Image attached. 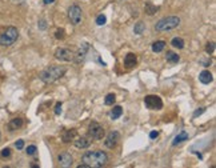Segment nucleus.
Masks as SVG:
<instances>
[{
	"instance_id": "1",
	"label": "nucleus",
	"mask_w": 216,
	"mask_h": 168,
	"mask_svg": "<svg viewBox=\"0 0 216 168\" xmlns=\"http://www.w3.org/2000/svg\"><path fill=\"white\" fill-rule=\"evenodd\" d=\"M82 161L84 163L85 166L88 168H100V167H104L108 161V156L106 152L103 151H88L83 155L82 157Z\"/></svg>"
},
{
	"instance_id": "2",
	"label": "nucleus",
	"mask_w": 216,
	"mask_h": 168,
	"mask_svg": "<svg viewBox=\"0 0 216 168\" xmlns=\"http://www.w3.org/2000/svg\"><path fill=\"white\" fill-rule=\"evenodd\" d=\"M65 71H67L65 67H61V65H49V67H47L44 71L40 72V80L46 84H51L63 77Z\"/></svg>"
},
{
	"instance_id": "3",
	"label": "nucleus",
	"mask_w": 216,
	"mask_h": 168,
	"mask_svg": "<svg viewBox=\"0 0 216 168\" xmlns=\"http://www.w3.org/2000/svg\"><path fill=\"white\" fill-rule=\"evenodd\" d=\"M179 24H180L179 16H167L157 21L155 24V29L157 32H167V31L175 29L176 27H179Z\"/></svg>"
},
{
	"instance_id": "4",
	"label": "nucleus",
	"mask_w": 216,
	"mask_h": 168,
	"mask_svg": "<svg viewBox=\"0 0 216 168\" xmlns=\"http://www.w3.org/2000/svg\"><path fill=\"white\" fill-rule=\"evenodd\" d=\"M19 38V31L15 27H8L4 32L0 33V46L10 47Z\"/></svg>"
},
{
	"instance_id": "5",
	"label": "nucleus",
	"mask_w": 216,
	"mask_h": 168,
	"mask_svg": "<svg viewBox=\"0 0 216 168\" xmlns=\"http://www.w3.org/2000/svg\"><path fill=\"white\" fill-rule=\"evenodd\" d=\"M88 135H89V138L93 139V140H101L106 135V131L99 123L91 122L88 126Z\"/></svg>"
},
{
	"instance_id": "6",
	"label": "nucleus",
	"mask_w": 216,
	"mask_h": 168,
	"mask_svg": "<svg viewBox=\"0 0 216 168\" xmlns=\"http://www.w3.org/2000/svg\"><path fill=\"white\" fill-rule=\"evenodd\" d=\"M144 104L148 109H152V111H159V109L163 108V101L159 96L156 95H148L144 98Z\"/></svg>"
},
{
	"instance_id": "7",
	"label": "nucleus",
	"mask_w": 216,
	"mask_h": 168,
	"mask_svg": "<svg viewBox=\"0 0 216 168\" xmlns=\"http://www.w3.org/2000/svg\"><path fill=\"white\" fill-rule=\"evenodd\" d=\"M55 57L60 61H74L75 60V52L68 50V48H57L55 51Z\"/></svg>"
},
{
	"instance_id": "8",
	"label": "nucleus",
	"mask_w": 216,
	"mask_h": 168,
	"mask_svg": "<svg viewBox=\"0 0 216 168\" xmlns=\"http://www.w3.org/2000/svg\"><path fill=\"white\" fill-rule=\"evenodd\" d=\"M82 16H83V12H82V8L79 6H71L70 10H68V19L71 20V23L74 25H78L80 24L82 21Z\"/></svg>"
},
{
	"instance_id": "9",
	"label": "nucleus",
	"mask_w": 216,
	"mask_h": 168,
	"mask_svg": "<svg viewBox=\"0 0 216 168\" xmlns=\"http://www.w3.org/2000/svg\"><path fill=\"white\" fill-rule=\"evenodd\" d=\"M57 161H59V166L63 168L72 167V164H74V159H72L71 153H68V152H61L57 156Z\"/></svg>"
},
{
	"instance_id": "10",
	"label": "nucleus",
	"mask_w": 216,
	"mask_h": 168,
	"mask_svg": "<svg viewBox=\"0 0 216 168\" xmlns=\"http://www.w3.org/2000/svg\"><path fill=\"white\" fill-rule=\"evenodd\" d=\"M120 139V135L118 131H112L108 134V136L106 138V141H104V145L107 148H114L116 147V144H118V141Z\"/></svg>"
},
{
	"instance_id": "11",
	"label": "nucleus",
	"mask_w": 216,
	"mask_h": 168,
	"mask_svg": "<svg viewBox=\"0 0 216 168\" xmlns=\"http://www.w3.org/2000/svg\"><path fill=\"white\" fill-rule=\"evenodd\" d=\"M88 48H89L88 44H87V43H83L82 46H80V50H79L78 54L75 52V60H74V61H76V63H80V61L84 59V56H85V54H87Z\"/></svg>"
},
{
	"instance_id": "12",
	"label": "nucleus",
	"mask_w": 216,
	"mask_h": 168,
	"mask_svg": "<svg viewBox=\"0 0 216 168\" xmlns=\"http://www.w3.org/2000/svg\"><path fill=\"white\" fill-rule=\"evenodd\" d=\"M136 63H137V57H136V55H135V54L129 52V54L125 55V57H124V65H125V67L132 68V67L136 65Z\"/></svg>"
},
{
	"instance_id": "13",
	"label": "nucleus",
	"mask_w": 216,
	"mask_h": 168,
	"mask_svg": "<svg viewBox=\"0 0 216 168\" xmlns=\"http://www.w3.org/2000/svg\"><path fill=\"white\" fill-rule=\"evenodd\" d=\"M199 80L203 83V84H209L211 82L214 80V77H212V73L209 72V71H207V69H204V71H201L200 72V75H199Z\"/></svg>"
},
{
	"instance_id": "14",
	"label": "nucleus",
	"mask_w": 216,
	"mask_h": 168,
	"mask_svg": "<svg viewBox=\"0 0 216 168\" xmlns=\"http://www.w3.org/2000/svg\"><path fill=\"white\" fill-rule=\"evenodd\" d=\"M74 144H75L76 148L83 149V148H88L89 145H91V141H89V139H87V138H79V139H76L74 141Z\"/></svg>"
},
{
	"instance_id": "15",
	"label": "nucleus",
	"mask_w": 216,
	"mask_h": 168,
	"mask_svg": "<svg viewBox=\"0 0 216 168\" xmlns=\"http://www.w3.org/2000/svg\"><path fill=\"white\" fill-rule=\"evenodd\" d=\"M21 126H23V119H21V117H15V119H12V120L10 122L8 128H10V131H16V130H19Z\"/></svg>"
},
{
	"instance_id": "16",
	"label": "nucleus",
	"mask_w": 216,
	"mask_h": 168,
	"mask_svg": "<svg viewBox=\"0 0 216 168\" xmlns=\"http://www.w3.org/2000/svg\"><path fill=\"white\" fill-rule=\"evenodd\" d=\"M188 134L186 131H182L180 134H178L176 136H175V139H173V141H172V145H178V144H180V143H183V141H186V140H188Z\"/></svg>"
},
{
	"instance_id": "17",
	"label": "nucleus",
	"mask_w": 216,
	"mask_h": 168,
	"mask_svg": "<svg viewBox=\"0 0 216 168\" xmlns=\"http://www.w3.org/2000/svg\"><path fill=\"white\" fill-rule=\"evenodd\" d=\"M157 8L155 4H152L151 2H147L146 4H144V11H146V14L148 15V16H152V15H155L156 12H157Z\"/></svg>"
},
{
	"instance_id": "18",
	"label": "nucleus",
	"mask_w": 216,
	"mask_h": 168,
	"mask_svg": "<svg viewBox=\"0 0 216 168\" xmlns=\"http://www.w3.org/2000/svg\"><path fill=\"white\" fill-rule=\"evenodd\" d=\"M75 135H76V131L75 130H68V131H65L64 134H63V138L61 139H63L64 143H70V141L74 140Z\"/></svg>"
},
{
	"instance_id": "19",
	"label": "nucleus",
	"mask_w": 216,
	"mask_h": 168,
	"mask_svg": "<svg viewBox=\"0 0 216 168\" xmlns=\"http://www.w3.org/2000/svg\"><path fill=\"white\" fill-rule=\"evenodd\" d=\"M152 51L155 52V54H159V52H161L165 48V42L163 40H159V42H155L154 44H152Z\"/></svg>"
},
{
	"instance_id": "20",
	"label": "nucleus",
	"mask_w": 216,
	"mask_h": 168,
	"mask_svg": "<svg viewBox=\"0 0 216 168\" xmlns=\"http://www.w3.org/2000/svg\"><path fill=\"white\" fill-rule=\"evenodd\" d=\"M165 59H167V61H169V63H179V60H180V57L178 54H175V52L172 51H167V55H165Z\"/></svg>"
},
{
	"instance_id": "21",
	"label": "nucleus",
	"mask_w": 216,
	"mask_h": 168,
	"mask_svg": "<svg viewBox=\"0 0 216 168\" xmlns=\"http://www.w3.org/2000/svg\"><path fill=\"white\" fill-rule=\"evenodd\" d=\"M121 113H123V108L120 105H115L114 109L111 111V119L112 120H116V119H119L121 116Z\"/></svg>"
},
{
	"instance_id": "22",
	"label": "nucleus",
	"mask_w": 216,
	"mask_h": 168,
	"mask_svg": "<svg viewBox=\"0 0 216 168\" xmlns=\"http://www.w3.org/2000/svg\"><path fill=\"white\" fill-rule=\"evenodd\" d=\"M171 46L173 48H178V50H183L184 48V40L182 38H173L171 40Z\"/></svg>"
},
{
	"instance_id": "23",
	"label": "nucleus",
	"mask_w": 216,
	"mask_h": 168,
	"mask_svg": "<svg viewBox=\"0 0 216 168\" xmlns=\"http://www.w3.org/2000/svg\"><path fill=\"white\" fill-rule=\"evenodd\" d=\"M144 29H146V24L143 23V21H139V23L135 24V27H133V32L136 33V35H142L144 32Z\"/></svg>"
},
{
	"instance_id": "24",
	"label": "nucleus",
	"mask_w": 216,
	"mask_h": 168,
	"mask_svg": "<svg viewBox=\"0 0 216 168\" xmlns=\"http://www.w3.org/2000/svg\"><path fill=\"white\" fill-rule=\"evenodd\" d=\"M115 100H116L115 94H108V95L106 96V99H104V104H106V105H112V104L115 103Z\"/></svg>"
},
{
	"instance_id": "25",
	"label": "nucleus",
	"mask_w": 216,
	"mask_h": 168,
	"mask_svg": "<svg viewBox=\"0 0 216 168\" xmlns=\"http://www.w3.org/2000/svg\"><path fill=\"white\" fill-rule=\"evenodd\" d=\"M106 23H107V17H106L104 14L99 15V16L96 17V24H97V25H104Z\"/></svg>"
},
{
	"instance_id": "26",
	"label": "nucleus",
	"mask_w": 216,
	"mask_h": 168,
	"mask_svg": "<svg viewBox=\"0 0 216 168\" xmlns=\"http://www.w3.org/2000/svg\"><path fill=\"white\" fill-rule=\"evenodd\" d=\"M214 51H215V43L214 42L207 43V47H205V52H207V54L211 55V54H214Z\"/></svg>"
},
{
	"instance_id": "27",
	"label": "nucleus",
	"mask_w": 216,
	"mask_h": 168,
	"mask_svg": "<svg viewBox=\"0 0 216 168\" xmlns=\"http://www.w3.org/2000/svg\"><path fill=\"white\" fill-rule=\"evenodd\" d=\"M65 36V32H64V29L60 28V29H57L56 32H55V38L57 39V40H61V39H64Z\"/></svg>"
},
{
	"instance_id": "28",
	"label": "nucleus",
	"mask_w": 216,
	"mask_h": 168,
	"mask_svg": "<svg viewBox=\"0 0 216 168\" xmlns=\"http://www.w3.org/2000/svg\"><path fill=\"white\" fill-rule=\"evenodd\" d=\"M25 151H27V153H28V155H35L36 151H38V148H36V145H28Z\"/></svg>"
},
{
	"instance_id": "29",
	"label": "nucleus",
	"mask_w": 216,
	"mask_h": 168,
	"mask_svg": "<svg viewBox=\"0 0 216 168\" xmlns=\"http://www.w3.org/2000/svg\"><path fill=\"white\" fill-rule=\"evenodd\" d=\"M38 27H39V29L44 31V29L47 28V21L44 20V19H40V20H39V24H38Z\"/></svg>"
},
{
	"instance_id": "30",
	"label": "nucleus",
	"mask_w": 216,
	"mask_h": 168,
	"mask_svg": "<svg viewBox=\"0 0 216 168\" xmlns=\"http://www.w3.org/2000/svg\"><path fill=\"white\" fill-rule=\"evenodd\" d=\"M11 156V149L10 148H4L2 151V157H10Z\"/></svg>"
},
{
	"instance_id": "31",
	"label": "nucleus",
	"mask_w": 216,
	"mask_h": 168,
	"mask_svg": "<svg viewBox=\"0 0 216 168\" xmlns=\"http://www.w3.org/2000/svg\"><path fill=\"white\" fill-rule=\"evenodd\" d=\"M204 111H205V108H197L196 111L193 112V119H195V117H197V116H200V115L203 113Z\"/></svg>"
},
{
	"instance_id": "32",
	"label": "nucleus",
	"mask_w": 216,
	"mask_h": 168,
	"mask_svg": "<svg viewBox=\"0 0 216 168\" xmlns=\"http://www.w3.org/2000/svg\"><path fill=\"white\" fill-rule=\"evenodd\" d=\"M15 147L17 148V149H23V147H24V140H17L16 143H15Z\"/></svg>"
},
{
	"instance_id": "33",
	"label": "nucleus",
	"mask_w": 216,
	"mask_h": 168,
	"mask_svg": "<svg viewBox=\"0 0 216 168\" xmlns=\"http://www.w3.org/2000/svg\"><path fill=\"white\" fill-rule=\"evenodd\" d=\"M61 113V103H56L55 105V115H60Z\"/></svg>"
},
{
	"instance_id": "34",
	"label": "nucleus",
	"mask_w": 216,
	"mask_h": 168,
	"mask_svg": "<svg viewBox=\"0 0 216 168\" xmlns=\"http://www.w3.org/2000/svg\"><path fill=\"white\" fill-rule=\"evenodd\" d=\"M157 136H159V132H157V131H151L150 132V138L151 139H156Z\"/></svg>"
},
{
	"instance_id": "35",
	"label": "nucleus",
	"mask_w": 216,
	"mask_h": 168,
	"mask_svg": "<svg viewBox=\"0 0 216 168\" xmlns=\"http://www.w3.org/2000/svg\"><path fill=\"white\" fill-rule=\"evenodd\" d=\"M43 2H44V4H52L55 0H43Z\"/></svg>"
},
{
	"instance_id": "36",
	"label": "nucleus",
	"mask_w": 216,
	"mask_h": 168,
	"mask_svg": "<svg viewBox=\"0 0 216 168\" xmlns=\"http://www.w3.org/2000/svg\"><path fill=\"white\" fill-rule=\"evenodd\" d=\"M0 139H2V132H0Z\"/></svg>"
}]
</instances>
